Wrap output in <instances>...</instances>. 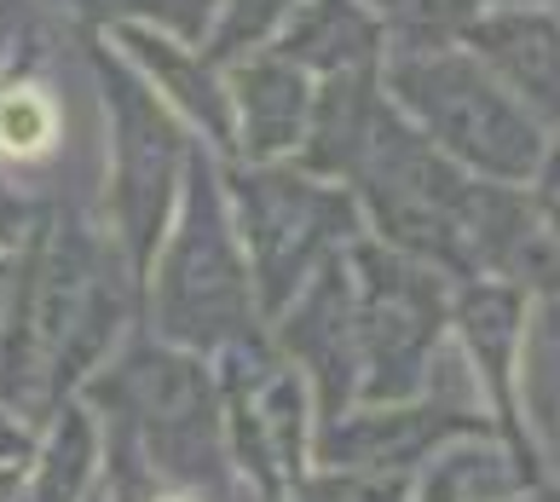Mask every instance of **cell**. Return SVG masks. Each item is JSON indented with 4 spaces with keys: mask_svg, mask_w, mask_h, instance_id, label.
Instances as JSON below:
<instances>
[{
    "mask_svg": "<svg viewBox=\"0 0 560 502\" xmlns=\"http://www.w3.org/2000/svg\"><path fill=\"white\" fill-rule=\"evenodd\" d=\"M313 87L295 58L278 47L243 52L225 65V93H232V156L225 162H289L313 116Z\"/></svg>",
    "mask_w": 560,
    "mask_h": 502,
    "instance_id": "obj_14",
    "label": "cell"
},
{
    "mask_svg": "<svg viewBox=\"0 0 560 502\" xmlns=\"http://www.w3.org/2000/svg\"><path fill=\"white\" fill-rule=\"evenodd\" d=\"M382 87L393 110L463 174L491 185H532L549 133L509 98V87L468 47L387 58Z\"/></svg>",
    "mask_w": 560,
    "mask_h": 502,
    "instance_id": "obj_5",
    "label": "cell"
},
{
    "mask_svg": "<svg viewBox=\"0 0 560 502\" xmlns=\"http://www.w3.org/2000/svg\"><path fill=\"white\" fill-rule=\"evenodd\" d=\"M58 151V93L30 65L0 70V162H40Z\"/></svg>",
    "mask_w": 560,
    "mask_h": 502,
    "instance_id": "obj_20",
    "label": "cell"
},
{
    "mask_svg": "<svg viewBox=\"0 0 560 502\" xmlns=\"http://www.w3.org/2000/svg\"><path fill=\"white\" fill-rule=\"evenodd\" d=\"M387 35V58L405 52H440V47H463L468 24L480 17L474 0H370Z\"/></svg>",
    "mask_w": 560,
    "mask_h": 502,
    "instance_id": "obj_21",
    "label": "cell"
},
{
    "mask_svg": "<svg viewBox=\"0 0 560 502\" xmlns=\"http://www.w3.org/2000/svg\"><path fill=\"white\" fill-rule=\"evenodd\" d=\"M491 439L480 405H463L440 387H422L417 399H382V405H347L341 416L318 422L313 463L318 468H370V474H422L451 445ZM497 445V439H491Z\"/></svg>",
    "mask_w": 560,
    "mask_h": 502,
    "instance_id": "obj_11",
    "label": "cell"
},
{
    "mask_svg": "<svg viewBox=\"0 0 560 502\" xmlns=\"http://www.w3.org/2000/svg\"><path fill=\"white\" fill-rule=\"evenodd\" d=\"M555 12H560V0H555Z\"/></svg>",
    "mask_w": 560,
    "mask_h": 502,
    "instance_id": "obj_31",
    "label": "cell"
},
{
    "mask_svg": "<svg viewBox=\"0 0 560 502\" xmlns=\"http://www.w3.org/2000/svg\"><path fill=\"white\" fill-rule=\"evenodd\" d=\"M220 179L260 324H272L295 301V289L364 232L359 202L347 185H329L295 162H220Z\"/></svg>",
    "mask_w": 560,
    "mask_h": 502,
    "instance_id": "obj_7",
    "label": "cell"
},
{
    "mask_svg": "<svg viewBox=\"0 0 560 502\" xmlns=\"http://www.w3.org/2000/svg\"><path fill=\"white\" fill-rule=\"evenodd\" d=\"M98 416H110L139 445L144 468L168 479L174 491H225L232 451H225V405L214 364L174 341H133L116 364L81 387Z\"/></svg>",
    "mask_w": 560,
    "mask_h": 502,
    "instance_id": "obj_3",
    "label": "cell"
},
{
    "mask_svg": "<svg viewBox=\"0 0 560 502\" xmlns=\"http://www.w3.org/2000/svg\"><path fill=\"white\" fill-rule=\"evenodd\" d=\"M220 405H225V451L232 468L266 502H289V491L313 468L318 410L306 393V375L272 347L266 329H248L237 341L209 352Z\"/></svg>",
    "mask_w": 560,
    "mask_h": 502,
    "instance_id": "obj_9",
    "label": "cell"
},
{
    "mask_svg": "<svg viewBox=\"0 0 560 502\" xmlns=\"http://www.w3.org/2000/svg\"><path fill=\"white\" fill-rule=\"evenodd\" d=\"M40 422H47V433H40L35 463L24 474L30 502H81L105 468V433L93 422V405L75 393V399L52 405Z\"/></svg>",
    "mask_w": 560,
    "mask_h": 502,
    "instance_id": "obj_18",
    "label": "cell"
},
{
    "mask_svg": "<svg viewBox=\"0 0 560 502\" xmlns=\"http://www.w3.org/2000/svg\"><path fill=\"white\" fill-rule=\"evenodd\" d=\"M35 7H47L58 24L88 30V35H116V30L151 24V30L202 40L209 35V17H214V0H35Z\"/></svg>",
    "mask_w": 560,
    "mask_h": 502,
    "instance_id": "obj_19",
    "label": "cell"
},
{
    "mask_svg": "<svg viewBox=\"0 0 560 502\" xmlns=\"http://www.w3.org/2000/svg\"><path fill=\"white\" fill-rule=\"evenodd\" d=\"M105 40L128 58L144 87L168 104L220 162L232 156V93H225V65H214V58L202 52V40L174 35V30H151V24L116 30Z\"/></svg>",
    "mask_w": 560,
    "mask_h": 502,
    "instance_id": "obj_13",
    "label": "cell"
},
{
    "mask_svg": "<svg viewBox=\"0 0 560 502\" xmlns=\"http://www.w3.org/2000/svg\"><path fill=\"white\" fill-rule=\"evenodd\" d=\"M526 191L544 202V208H560V128L544 139V156H537V174H532Z\"/></svg>",
    "mask_w": 560,
    "mask_h": 502,
    "instance_id": "obj_25",
    "label": "cell"
},
{
    "mask_svg": "<svg viewBox=\"0 0 560 502\" xmlns=\"http://www.w3.org/2000/svg\"><path fill=\"white\" fill-rule=\"evenodd\" d=\"M266 329H272V347L306 375L318 422L359 405V301H352L347 248L329 255Z\"/></svg>",
    "mask_w": 560,
    "mask_h": 502,
    "instance_id": "obj_12",
    "label": "cell"
},
{
    "mask_svg": "<svg viewBox=\"0 0 560 502\" xmlns=\"http://www.w3.org/2000/svg\"><path fill=\"white\" fill-rule=\"evenodd\" d=\"M549 225H555V243H560V208H549Z\"/></svg>",
    "mask_w": 560,
    "mask_h": 502,
    "instance_id": "obj_30",
    "label": "cell"
},
{
    "mask_svg": "<svg viewBox=\"0 0 560 502\" xmlns=\"http://www.w3.org/2000/svg\"><path fill=\"white\" fill-rule=\"evenodd\" d=\"M532 329V295L497 278H468L451 295V347L468 364V387L480 399L491 439L514 468V486L544 479V456L526 428V399H521V352Z\"/></svg>",
    "mask_w": 560,
    "mask_h": 502,
    "instance_id": "obj_10",
    "label": "cell"
},
{
    "mask_svg": "<svg viewBox=\"0 0 560 502\" xmlns=\"http://www.w3.org/2000/svg\"><path fill=\"white\" fill-rule=\"evenodd\" d=\"M75 58L93 81L98 116H105V197H110V243L128 278L144 289V271H151L162 237H168L185 167H191L197 133L162 104L151 87L139 81V70L121 58L105 35L70 30Z\"/></svg>",
    "mask_w": 560,
    "mask_h": 502,
    "instance_id": "obj_2",
    "label": "cell"
},
{
    "mask_svg": "<svg viewBox=\"0 0 560 502\" xmlns=\"http://www.w3.org/2000/svg\"><path fill=\"white\" fill-rule=\"evenodd\" d=\"M35 445H40V433H35V422L18 405H7L0 399V468H12V474H30V463H35Z\"/></svg>",
    "mask_w": 560,
    "mask_h": 502,
    "instance_id": "obj_24",
    "label": "cell"
},
{
    "mask_svg": "<svg viewBox=\"0 0 560 502\" xmlns=\"http://www.w3.org/2000/svg\"><path fill=\"white\" fill-rule=\"evenodd\" d=\"M12 271H18V248H0V335L12 318Z\"/></svg>",
    "mask_w": 560,
    "mask_h": 502,
    "instance_id": "obj_27",
    "label": "cell"
},
{
    "mask_svg": "<svg viewBox=\"0 0 560 502\" xmlns=\"http://www.w3.org/2000/svg\"><path fill=\"white\" fill-rule=\"evenodd\" d=\"M480 185L486 179L463 174L445 151H433L387 98V116H382V128L370 139V151L347 191L359 202V220L376 243L445 271L451 283H468Z\"/></svg>",
    "mask_w": 560,
    "mask_h": 502,
    "instance_id": "obj_6",
    "label": "cell"
},
{
    "mask_svg": "<svg viewBox=\"0 0 560 502\" xmlns=\"http://www.w3.org/2000/svg\"><path fill=\"white\" fill-rule=\"evenodd\" d=\"M81 502H110V491H105V486H93V491L81 497Z\"/></svg>",
    "mask_w": 560,
    "mask_h": 502,
    "instance_id": "obj_29",
    "label": "cell"
},
{
    "mask_svg": "<svg viewBox=\"0 0 560 502\" xmlns=\"http://www.w3.org/2000/svg\"><path fill=\"white\" fill-rule=\"evenodd\" d=\"M121 266L116 243L98 237L75 202L35 208L12 271V318L0 335V399L35 422L75 399L98 375L121 329Z\"/></svg>",
    "mask_w": 560,
    "mask_h": 502,
    "instance_id": "obj_1",
    "label": "cell"
},
{
    "mask_svg": "<svg viewBox=\"0 0 560 502\" xmlns=\"http://www.w3.org/2000/svg\"><path fill=\"white\" fill-rule=\"evenodd\" d=\"M463 47L503 81L509 98L544 133L560 128V12L555 7H503L480 12Z\"/></svg>",
    "mask_w": 560,
    "mask_h": 502,
    "instance_id": "obj_15",
    "label": "cell"
},
{
    "mask_svg": "<svg viewBox=\"0 0 560 502\" xmlns=\"http://www.w3.org/2000/svg\"><path fill=\"white\" fill-rule=\"evenodd\" d=\"M301 0H214V17H209V35H202V52L214 65H237L243 52H260L272 47L278 30L289 24Z\"/></svg>",
    "mask_w": 560,
    "mask_h": 502,
    "instance_id": "obj_22",
    "label": "cell"
},
{
    "mask_svg": "<svg viewBox=\"0 0 560 502\" xmlns=\"http://www.w3.org/2000/svg\"><path fill=\"white\" fill-rule=\"evenodd\" d=\"M480 12H503V7H555V0H474Z\"/></svg>",
    "mask_w": 560,
    "mask_h": 502,
    "instance_id": "obj_28",
    "label": "cell"
},
{
    "mask_svg": "<svg viewBox=\"0 0 560 502\" xmlns=\"http://www.w3.org/2000/svg\"><path fill=\"white\" fill-rule=\"evenodd\" d=\"M347 266L359 301V399H417L445 359L456 283L370 232L347 243Z\"/></svg>",
    "mask_w": 560,
    "mask_h": 502,
    "instance_id": "obj_8",
    "label": "cell"
},
{
    "mask_svg": "<svg viewBox=\"0 0 560 502\" xmlns=\"http://www.w3.org/2000/svg\"><path fill=\"white\" fill-rule=\"evenodd\" d=\"M272 47L283 58H295L313 81L387 65V35L370 0H301Z\"/></svg>",
    "mask_w": 560,
    "mask_h": 502,
    "instance_id": "obj_17",
    "label": "cell"
},
{
    "mask_svg": "<svg viewBox=\"0 0 560 502\" xmlns=\"http://www.w3.org/2000/svg\"><path fill=\"white\" fill-rule=\"evenodd\" d=\"M30 220H35V202H24L7 179H0V248H18V243H24Z\"/></svg>",
    "mask_w": 560,
    "mask_h": 502,
    "instance_id": "obj_26",
    "label": "cell"
},
{
    "mask_svg": "<svg viewBox=\"0 0 560 502\" xmlns=\"http://www.w3.org/2000/svg\"><path fill=\"white\" fill-rule=\"evenodd\" d=\"M144 289H151L156 335L174 347L202 352V359L248 329H266L260 306H255V283H248L237 225H232V202H225L220 156L209 144L191 151L168 237H162L151 271H144Z\"/></svg>",
    "mask_w": 560,
    "mask_h": 502,
    "instance_id": "obj_4",
    "label": "cell"
},
{
    "mask_svg": "<svg viewBox=\"0 0 560 502\" xmlns=\"http://www.w3.org/2000/svg\"><path fill=\"white\" fill-rule=\"evenodd\" d=\"M422 474H370V468H318L306 474L289 502H410Z\"/></svg>",
    "mask_w": 560,
    "mask_h": 502,
    "instance_id": "obj_23",
    "label": "cell"
},
{
    "mask_svg": "<svg viewBox=\"0 0 560 502\" xmlns=\"http://www.w3.org/2000/svg\"><path fill=\"white\" fill-rule=\"evenodd\" d=\"M387 116V87L382 70H347V75H318L313 87V116H306V133L295 144V167L318 174L329 185H352L359 162L370 151Z\"/></svg>",
    "mask_w": 560,
    "mask_h": 502,
    "instance_id": "obj_16",
    "label": "cell"
}]
</instances>
